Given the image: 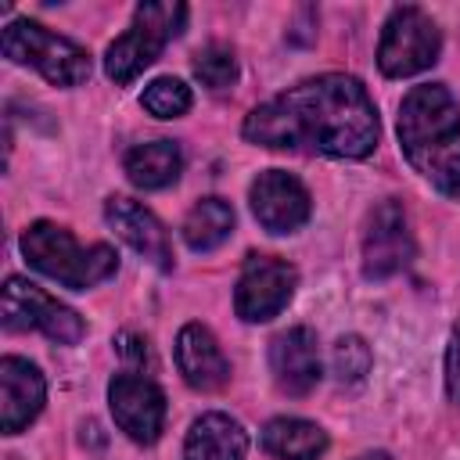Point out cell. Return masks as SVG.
<instances>
[{
  "label": "cell",
  "instance_id": "obj_24",
  "mask_svg": "<svg viewBox=\"0 0 460 460\" xmlns=\"http://www.w3.org/2000/svg\"><path fill=\"white\" fill-rule=\"evenodd\" d=\"M115 349H119V356L126 359V363H133V367H155V356H151V345H147V338H140V334H133V331H122L119 338H115Z\"/></svg>",
  "mask_w": 460,
  "mask_h": 460
},
{
  "label": "cell",
  "instance_id": "obj_13",
  "mask_svg": "<svg viewBox=\"0 0 460 460\" xmlns=\"http://www.w3.org/2000/svg\"><path fill=\"white\" fill-rule=\"evenodd\" d=\"M47 399V381L43 374L22 359V356H4L0 359V428L4 435H18L29 428Z\"/></svg>",
  "mask_w": 460,
  "mask_h": 460
},
{
  "label": "cell",
  "instance_id": "obj_22",
  "mask_svg": "<svg viewBox=\"0 0 460 460\" xmlns=\"http://www.w3.org/2000/svg\"><path fill=\"white\" fill-rule=\"evenodd\" d=\"M370 345L359 338V334H345V338H338L334 341V349H331V370H334V377L341 381V385H356V381H363L367 377V370H370Z\"/></svg>",
  "mask_w": 460,
  "mask_h": 460
},
{
  "label": "cell",
  "instance_id": "obj_5",
  "mask_svg": "<svg viewBox=\"0 0 460 460\" xmlns=\"http://www.w3.org/2000/svg\"><path fill=\"white\" fill-rule=\"evenodd\" d=\"M4 58L14 65H32L54 86H79L90 79V54L79 43L50 32L47 25L29 22V18L7 22Z\"/></svg>",
  "mask_w": 460,
  "mask_h": 460
},
{
  "label": "cell",
  "instance_id": "obj_4",
  "mask_svg": "<svg viewBox=\"0 0 460 460\" xmlns=\"http://www.w3.org/2000/svg\"><path fill=\"white\" fill-rule=\"evenodd\" d=\"M183 18H187V7L183 4H137L133 25L104 54L108 79L115 86L133 83L147 65L158 61V54L165 50V43L172 36H180Z\"/></svg>",
  "mask_w": 460,
  "mask_h": 460
},
{
  "label": "cell",
  "instance_id": "obj_25",
  "mask_svg": "<svg viewBox=\"0 0 460 460\" xmlns=\"http://www.w3.org/2000/svg\"><path fill=\"white\" fill-rule=\"evenodd\" d=\"M446 392L460 406V320H456L453 338H449V349H446Z\"/></svg>",
  "mask_w": 460,
  "mask_h": 460
},
{
  "label": "cell",
  "instance_id": "obj_11",
  "mask_svg": "<svg viewBox=\"0 0 460 460\" xmlns=\"http://www.w3.org/2000/svg\"><path fill=\"white\" fill-rule=\"evenodd\" d=\"M248 201H252L255 219L270 234H295L309 219V212H313L309 190L291 172H284V169L259 172L252 180V187H248Z\"/></svg>",
  "mask_w": 460,
  "mask_h": 460
},
{
  "label": "cell",
  "instance_id": "obj_16",
  "mask_svg": "<svg viewBox=\"0 0 460 460\" xmlns=\"http://www.w3.org/2000/svg\"><path fill=\"white\" fill-rule=\"evenodd\" d=\"M248 435L226 413H205L190 424L183 442V460H244Z\"/></svg>",
  "mask_w": 460,
  "mask_h": 460
},
{
  "label": "cell",
  "instance_id": "obj_23",
  "mask_svg": "<svg viewBox=\"0 0 460 460\" xmlns=\"http://www.w3.org/2000/svg\"><path fill=\"white\" fill-rule=\"evenodd\" d=\"M442 194H449V198H460V151H449V155H442L428 172H424Z\"/></svg>",
  "mask_w": 460,
  "mask_h": 460
},
{
  "label": "cell",
  "instance_id": "obj_9",
  "mask_svg": "<svg viewBox=\"0 0 460 460\" xmlns=\"http://www.w3.org/2000/svg\"><path fill=\"white\" fill-rule=\"evenodd\" d=\"M413 259V230L406 208L388 198L381 201L363 230V277L367 280H385L406 270Z\"/></svg>",
  "mask_w": 460,
  "mask_h": 460
},
{
  "label": "cell",
  "instance_id": "obj_1",
  "mask_svg": "<svg viewBox=\"0 0 460 460\" xmlns=\"http://www.w3.org/2000/svg\"><path fill=\"white\" fill-rule=\"evenodd\" d=\"M244 137L277 151L363 158L377 147L381 122L367 86L356 75L327 72L252 108Z\"/></svg>",
  "mask_w": 460,
  "mask_h": 460
},
{
  "label": "cell",
  "instance_id": "obj_12",
  "mask_svg": "<svg viewBox=\"0 0 460 460\" xmlns=\"http://www.w3.org/2000/svg\"><path fill=\"white\" fill-rule=\"evenodd\" d=\"M104 219H108V226H111L133 252H140L151 266H158L162 273L172 270V244H169V234H165V226L155 219L151 208H144L140 201H133V198H126V194H111V198L104 201Z\"/></svg>",
  "mask_w": 460,
  "mask_h": 460
},
{
  "label": "cell",
  "instance_id": "obj_18",
  "mask_svg": "<svg viewBox=\"0 0 460 460\" xmlns=\"http://www.w3.org/2000/svg\"><path fill=\"white\" fill-rule=\"evenodd\" d=\"M122 165H126L129 183H137L140 190H162L180 176L183 155L172 140H151V144L129 147Z\"/></svg>",
  "mask_w": 460,
  "mask_h": 460
},
{
  "label": "cell",
  "instance_id": "obj_19",
  "mask_svg": "<svg viewBox=\"0 0 460 460\" xmlns=\"http://www.w3.org/2000/svg\"><path fill=\"white\" fill-rule=\"evenodd\" d=\"M234 230V208L223 198H201L183 219V241L190 252L219 248Z\"/></svg>",
  "mask_w": 460,
  "mask_h": 460
},
{
  "label": "cell",
  "instance_id": "obj_7",
  "mask_svg": "<svg viewBox=\"0 0 460 460\" xmlns=\"http://www.w3.org/2000/svg\"><path fill=\"white\" fill-rule=\"evenodd\" d=\"M4 327L7 331H43L58 345H75L83 338V320L75 309L50 298L25 277H7L4 284Z\"/></svg>",
  "mask_w": 460,
  "mask_h": 460
},
{
  "label": "cell",
  "instance_id": "obj_10",
  "mask_svg": "<svg viewBox=\"0 0 460 460\" xmlns=\"http://www.w3.org/2000/svg\"><path fill=\"white\" fill-rule=\"evenodd\" d=\"M108 406H111L119 431H126L133 442L140 446L158 442L165 428V395L151 377L133 374V370L115 374L108 385Z\"/></svg>",
  "mask_w": 460,
  "mask_h": 460
},
{
  "label": "cell",
  "instance_id": "obj_17",
  "mask_svg": "<svg viewBox=\"0 0 460 460\" xmlns=\"http://www.w3.org/2000/svg\"><path fill=\"white\" fill-rule=\"evenodd\" d=\"M262 449L277 460H316L327 449V431L302 417H273L262 428Z\"/></svg>",
  "mask_w": 460,
  "mask_h": 460
},
{
  "label": "cell",
  "instance_id": "obj_20",
  "mask_svg": "<svg viewBox=\"0 0 460 460\" xmlns=\"http://www.w3.org/2000/svg\"><path fill=\"white\" fill-rule=\"evenodd\" d=\"M190 86L176 75H162V79H151L140 93V104L155 115V119H180L187 108H190Z\"/></svg>",
  "mask_w": 460,
  "mask_h": 460
},
{
  "label": "cell",
  "instance_id": "obj_6",
  "mask_svg": "<svg viewBox=\"0 0 460 460\" xmlns=\"http://www.w3.org/2000/svg\"><path fill=\"white\" fill-rule=\"evenodd\" d=\"M438 50H442L438 25L420 7L413 4L392 7L381 43H377V65L388 79H402V75H417L431 68L438 61Z\"/></svg>",
  "mask_w": 460,
  "mask_h": 460
},
{
  "label": "cell",
  "instance_id": "obj_14",
  "mask_svg": "<svg viewBox=\"0 0 460 460\" xmlns=\"http://www.w3.org/2000/svg\"><path fill=\"white\" fill-rule=\"evenodd\" d=\"M270 370L280 392L309 395L320 381V349L309 327H288L270 341Z\"/></svg>",
  "mask_w": 460,
  "mask_h": 460
},
{
  "label": "cell",
  "instance_id": "obj_3",
  "mask_svg": "<svg viewBox=\"0 0 460 460\" xmlns=\"http://www.w3.org/2000/svg\"><path fill=\"white\" fill-rule=\"evenodd\" d=\"M456 137H460V104L442 83H420L402 97L399 144L420 172H428L442 155H449V144Z\"/></svg>",
  "mask_w": 460,
  "mask_h": 460
},
{
  "label": "cell",
  "instance_id": "obj_8",
  "mask_svg": "<svg viewBox=\"0 0 460 460\" xmlns=\"http://www.w3.org/2000/svg\"><path fill=\"white\" fill-rule=\"evenodd\" d=\"M295 284H298V270L288 259L248 255L234 288V309L244 323H266L291 302Z\"/></svg>",
  "mask_w": 460,
  "mask_h": 460
},
{
  "label": "cell",
  "instance_id": "obj_21",
  "mask_svg": "<svg viewBox=\"0 0 460 460\" xmlns=\"http://www.w3.org/2000/svg\"><path fill=\"white\" fill-rule=\"evenodd\" d=\"M194 75L208 90H230L237 83V58H234V50L223 47V43H212V47L198 50L194 54Z\"/></svg>",
  "mask_w": 460,
  "mask_h": 460
},
{
  "label": "cell",
  "instance_id": "obj_15",
  "mask_svg": "<svg viewBox=\"0 0 460 460\" xmlns=\"http://www.w3.org/2000/svg\"><path fill=\"white\" fill-rule=\"evenodd\" d=\"M176 367L183 381L198 392H216L230 381V359L223 356L216 334L205 323H187L176 334Z\"/></svg>",
  "mask_w": 460,
  "mask_h": 460
},
{
  "label": "cell",
  "instance_id": "obj_26",
  "mask_svg": "<svg viewBox=\"0 0 460 460\" xmlns=\"http://www.w3.org/2000/svg\"><path fill=\"white\" fill-rule=\"evenodd\" d=\"M356 460H392L388 453H363V456H356Z\"/></svg>",
  "mask_w": 460,
  "mask_h": 460
},
{
  "label": "cell",
  "instance_id": "obj_2",
  "mask_svg": "<svg viewBox=\"0 0 460 460\" xmlns=\"http://www.w3.org/2000/svg\"><path fill=\"white\" fill-rule=\"evenodd\" d=\"M22 255L32 270H40L43 277L72 288V291H86L104 284L108 277H115L119 270V255L111 244H90L83 248L65 226L36 219L32 226H25L22 234Z\"/></svg>",
  "mask_w": 460,
  "mask_h": 460
}]
</instances>
